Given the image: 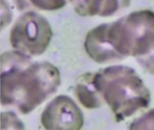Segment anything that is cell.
<instances>
[{"label":"cell","instance_id":"4","mask_svg":"<svg viewBox=\"0 0 154 130\" xmlns=\"http://www.w3.org/2000/svg\"><path fill=\"white\" fill-rule=\"evenodd\" d=\"M52 29L42 15L29 11L22 14L14 24L9 34V42L14 50L29 56L43 54L51 44Z\"/></svg>","mask_w":154,"mask_h":130},{"label":"cell","instance_id":"12","mask_svg":"<svg viewBox=\"0 0 154 130\" xmlns=\"http://www.w3.org/2000/svg\"><path fill=\"white\" fill-rule=\"evenodd\" d=\"M0 52H1V40H0Z\"/></svg>","mask_w":154,"mask_h":130},{"label":"cell","instance_id":"1","mask_svg":"<svg viewBox=\"0 0 154 130\" xmlns=\"http://www.w3.org/2000/svg\"><path fill=\"white\" fill-rule=\"evenodd\" d=\"M84 48L99 64H115L132 57L154 75V12L138 10L96 26L87 33Z\"/></svg>","mask_w":154,"mask_h":130},{"label":"cell","instance_id":"3","mask_svg":"<svg viewBox=\"0 0 154 130\" xmlns=\"http://www.w3.org/2000/svg\"><path fill=\"white\" fill-rule=\"evenodd\" d=\"M93 82L116 122L130 119L151 104L150 90L129 66L114 64L100 69L93 72Z\"/></svg>","mask_w":154,"mask_h":130},{"label":"cell","instance_id":"10","mask_svg":"<svg viewBox=\"0 0 154 130\" xmlns=\"http://www.w3.org/2000/svg\"><path fill=\"white\" fill-rule=\"evenodd\" d=\"M0 33H2L13 21V12L6 0H0Z\"/></svg>","mask_w":154,"mask_h":130},{"label":"cell","instance_id":"2","mask_svg":"<svg viewBox=\"0 0 154 130\" xmlns=\"http://www.w3.org/2000/svg\"><path fill=\"white\" fill-rule=\"evenodd\" d=\"M0 104L27 115L59 89L60 70L49 62H32V57L16 50L1 53Z\"/></svg>","mask_w":154,"mask_h":130},{"label":"cell","instance_id":"7","mask_svg":"<svg viewBox=\"0 0 154 130\" xmlns=\"http://www.w3.org/2000/svg\"><path fill=\"white\" fill-rule=\"evenodd\" d=\"M19 11L28 8L30 5L34 6L39 10L54 11L63 8L68 0H14Z\"/></svg>","mask_w":154,"mask_h":130},{"label":"cell","instance_id":"9","mask_svg":"<svg viewBox=\"0 0 154 130\" xmlns=\"http://www.w3.org/2000/svg\"><path fill=\"white\" fill-rule=\"evenodd\" d=\"M129 130H154V109L134 119L129 125Z\"/></svg>","mask_w":154,"mask_h":130},{"label":"cell","instance_id":"8","mask_svg":"<svg viewBox=\"0 0 154 130\" xmlns=\"http://www.w3.org/2000/svg\"><path fill=\"white\" fill-rule=\"evenodd\" d=\"M0 130H26L23 122L12 110L0 112Z\"/></svg>","mask_w":154,"mask_h":130},{"label":"cell","instance_id":"11","mask_svg":"<svg viewBox=\"0 0 154 130\" xmlns=\"http://www.w3.org/2000/svg\"><path fill=\"white\" fill-rule=\"evenodd\" d=\"M0 75H1V60H0Z\"/></svg>","mask_w":154,"mask_h":130},{"label":"cell","instance_id":"5","mask_svg":"<svg viewBox=\"0 0 154 130\" xmlns=\"http://www.w3.org/2000/svg\"><path fill=\"white\" fill-rule=\"evenodd\" d=\"M84 122L81 109L71 97L64 94L53 98L41 115L44 130H81Z\"/></svg>","mask_w":154,"mask_h":130},{"label":"cell","instance_id":"6","mask_svg":"<svg viewBox=\"0 0 154 130\" xmlns=\"http://www.w3.org/2000/svg\"><path fill=\"white\" fill-rule=\"evenodd\" d=\"M73 93L80 105L87 109H97L105 105L93 82V72H86L77 79Z\"/></svg>","mask_w":154,"mask_h":130}]
</instances>
